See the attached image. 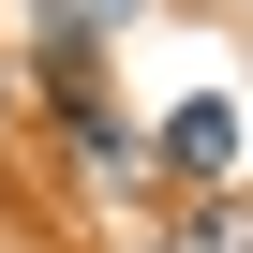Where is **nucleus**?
Listing matches in <instances>:
<instances>
[{"label": "nucleus", "mask_w": 253, "mask_h": 253, "mask_svg": "<svg viewBox=\"0 0 253 253\" xmlns=\"http://www.w3.org/2000/svg\"><path fill=\"white\" fill-rule=\"evenodd\" d=\"M164 253H253V209L238 194H179V238Z\"/></svg>", "instance_id": "obj_3"}, {"label": "nucleus", "mask_w": 253, "mask_h": 253, "mask_svg": "<svg viewBox=\"0 0 253 253\" xmlns=\"http://www.w3.org/2000/svg\"><path fill=\"white\" fill-rule=\"evenodd\" d=\"M149 164H164L179 194H223V164H238V104H223V89H194L164 134H149Z\"/></svg>", "instance_id": "obj_2"}, {"label": "nucleus", "mask_w": 253, "mask_h": 253, "mask_svg": "<svg viewBox=\"0 0 253 253\" xmlns=\"http://www.w3.org/2000/svg\"><path fill=\"white\" fill-rule=\"evenodd\" d=\"M75 15H89V30H104V15H134V0H75Z\"/></svg>", "instance_id": "obj_4"}, {"label": "nucleus", "mask_w": 253, "mask_h": 253, "mask_svg": "<svg viewBox=\"0 0 253 253\" xmlns=\"http://www.w3.org/2000/svg\"><path fill=\"white\" fill-rule=\"evenodd\" d=\"M30 89H45V119L104 104V30L75 15V0H45V30H30Z\"/></svg>", "instance_id": "obj_1"}]
</instances>
